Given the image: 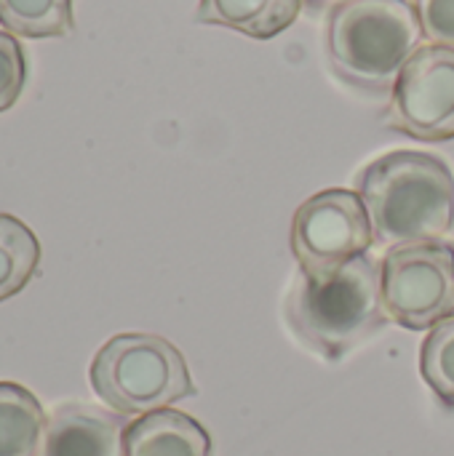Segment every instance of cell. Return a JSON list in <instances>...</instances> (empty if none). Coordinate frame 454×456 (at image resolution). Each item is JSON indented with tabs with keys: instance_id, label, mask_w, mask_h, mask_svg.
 <instances>
[{
	"instance_id": "obj_1",
	"label": "cell",
	"mask_w": 454,
	"mask_h": 456,
	"mask_svg": "<svg viewBox=\"0 0 454 456\" xmlns=\"http://www.w3.org/2000/svg\"><path fill=\"white\" fill-rule=\"evenodd\" d=\"M356 192L383 248L442 240L454 227V174L439 155L388 152L359 171Z\"/></svg>"
},
{
	"instance_id": "obj_2",
	"label": "cell",
	"mask_w": 454,
	"mask_h": 456,
	"mask_svg": "<svg viewBox=\"0 0 454 456\" xmlns=\"http://www.w3.org/2000/svg\"><path fill=\"white\" fill-rule=\"evenodd\" d=\"M284 318L289 331L324 361H340L372 339L391 318L383 305L380 262L364 254L329 275L297 270Z\"/></svg>"
},
{
	"instance_id": "obj_3",
	"label": "cell",
	"mask_w": 454,
	"mask_h": 456,
	"mask_svg": "<svg viewBox=\"0 0 454 456\" xmlns=\"http://www.w3.org/2000/svg\"><path fill=\"white\" fill-rule=\"evenodd\" d=\"M420 40L423 27L409 0H345L326 16L324 45L332 72L367 96L393 94Z\"/></svg>"
},
{
	"instance_id": "obj_4",
	"label": "cell",
	"mask_w": 454,
	"mask_h": 456,
	"mask_svg": "<svg viewBox=\"0 0 454 456\" xmlns=\"http://www.w3.org/2000/svg\"><path fill=\"white\" fill-rule=\"evenodd\" d=\"M88 377L96 398L120 417H144L198 393L185 355L155 334L107 339L94 355Z\"/></svg>"
},
{
	"instance_id": "obj_5",
	"label": "cell",
	"mask_w": 454,
	"mask_h": 456,
	"mask_svg": "<svg viewBox=\"0 0 454 456\" xmlns=\"http://www.w3.org/2000/svg\"><path fill=\"white\" fill-rule=\"evenodd\" d=\"M383 305L393 323L425 331L454 318V248L444 240L399 246L380 262Z\"/></svg>"
},
{
	"instance_id": "obj_6",
	"label": "cell",
	"mask_w": 454,
	"mask_h": 456,
	"mask_svg": "<svg viewBox=\"0 0 454 456\" xmlns=\"http://www.w3.org/2000/svg\"><path fill=\"white\" fill-rule=\"evenodd\" d=\"M292 254L308 275H329L375 246L364 200L353 190L332 187L308 198L292 222Z\"/></svg>"
},
{
	"instance_id": "obj_7",
	"label": "cell",
	"mask_w": 454,
	"mask_h": 456,
	"mask_svg": "<svg viewBox=\"0 0 454 456\" xmlns=\"http://www.w3.org/2000/svg\"><path fill=\"white\" fill-rule=\"evenodd\" d=\"M385 123L417 142L454 139V48L420 45L404 64Z\"/></svg>"
},
{
	"instance_id": "obj_8",
	"label": "cell",
	"mask_w": 454,
	"mask_h": 456,
	"mask_svg": "<svg viewBox=\"0 0 454 456\" xmlns=\"http://www.w3.org/2000/svg\"><path fill=\"white\" fill-rule=\"evenodd\" d=\"M120 414L88 403H64L48 419L37 456H123Z\"/></svg>"
},
{
	"instance_id": "obj_9",
	"label": "cell",
	"mask_w": 454,
	"mask_h": 456,
	"mask_svg": "<svg viewBox=\"0 0 454 456\" xmlns=\"http://www.w3.org/2000/svg\"><path fill=\"white\" fill-rule=\"evenodd\" d=\"M123 456H214L206 428L177 409L136 417L123 433Z\"/></svg>"
},
{
	"instance_id": "obj_10",
	"label": "cell",
	"mask_w": 454,
	"mask_h": 456,
	"mask_svg": "<svg viewBox=\"0 0 454 456\" xmlns=\"http://www.w3.org/2000/svg\"><path fill=\"white\" fill-rule=\"evenodd\" d=\"M305 0H201L195 21L235 29L254 40H270L289 29Z\"/></svg>"
},
{
	"instance_id": "obj_11",
	"label": "cell",
	"mask_w": 454,
	"mask_h": 456,
	"mask_svg": "<svg viewBox=\"0 0 454 456\" xmlns=\"http://www.w3.org/2000/svg\"><path fill=\"white\" fill-rule=\"evenodd\" d=\"M43 430L40 401L21 385L0 382V456H37Z\"/></svg>"
},
{
	"instance_id": "obj_12",
	"label": "cell",
	"mask_w": 454,
	"mask_h": 456,
	"mask_svg": "<svg viewBox=\"0 0 454 456\" xmlns=\"http://www.w3.org/2000/svg\"><path fill=\"white\" fill-rule=\"evenodd\" d=\"M40 267V243L35 232L13 219L0 214V302L16 297Z\"/></svg>"
},
{
	"instance_id": "obj_13",
	"label": "cell",
	"mask_w": 454,
	"mask_h": 456,
	"mask_svg": "<svg viewBox=\"0 0 454 456\" xmlns=\"http://www.w3.org/2000/svg\"><path fill=\"white\" fill-rule=\"evenodd\" d=\"M0 24L13 37H64L72 32V0H0Z\"/></svg>"
},
{
	"instance_id": "obj_14",
	"label": "cell",
	"mask_w": 454,
	"mask_h": 456,
	"mask_svg": "<svg viewBox=\"0 0 454 456\" xmlns=\"http://www.w3.org/2000/svg\"><path fill=\"white\" fill-rule=\"evenodd\" d=\"M420 371L428 387L454 406V318L431 329L420 350Z\"/></svg>"
},
{
	"instance_id": "obj_15",
	"label": "cell",
	"mask_w": 454,
	"mask_h": 456,
	"mask_svg": "<svg viewBox=\"0 0 454 456\" xmlns=\"http://www.w3.org/2000/svg\"><path fill=\"white\" fill-rule=\"evenodd\" d=\"M24 75L27 64L19 40L11 32L0 29V112L13 107V102L19 99L24 88Z\"/></svg>"
},
{
	"instance_id": "obj_16",
	"label": "cell",
	"mask_w": 454,
	"mask_h": 456,
	"mask_svg": "<svg viewBox=\"0 0 454 456\" xmlns=\"http://www.w3.org/2000/svg\"><path fill=\"white\" fill-rule=\"evenodd\" d=\"M415 11L428 43L454 48V0H415Z\"/></svg>"
},
{
	"instance_id": "obj_17",
	"label": "cell",
	"mask_w": 454,
	"mask_h": 456,
	"mask_svg": "<svg viewBox=\"0 0 454 456\" xmlns=\"http://www.w3.org/2000/svg\"><path fill=\"white\" fill-rule=\"evenodd\" d=\"M340 3H345V0H305V5L310 8V11H324V8H337Z\"/></svg>"
}]
</instances>
